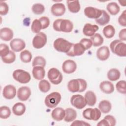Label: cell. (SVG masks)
Returning <instances> with one entry per match:
<instances>
[{
    "instance_id": "60d3db41",
    "label": "cell",
    "mask_w": 126,
    "mask_h": 126,
    "mask_svg": "<svg viewBox=\"0 0 126 126\" xmlns=\"http://www.w3.org/2000/svg\"><path fill=\"white\" fill-rule=\"evenodd\" d=\"M32 11L33 13L36 15H40L42 14L45 10L44 6L39 3L34 4L32 6Z\"/></svg>"
},
{
    "instance_id": "cb8c5ba5",
    "label": "cell",
    "mask_w": 126,
    "mask_h": 126,
    "mask_svg": "<svg viewBox=\"0 0 126 126\" xmlns=\"http://www.w3.org/2000/svg\"><path fill=\"white\" fill-rule=\"evenodd\" d=\"M33 77L37 80H42L45 74V69L44 67L40 66H36L33 67L32 71Z\"/></svg>"
},
{
    "instance_id": "8fae6325",
    "label": "cell",
    "mask_w": 126,
    "mask_h": 126,
    "mask_svg": "<svg viewBox=\"0 0 126 126\" xmlns=\"http://www.w3.org/2000/svg\"><path fill=\"white\" fill-rule=\"evenodd\" d=\"M70 103L73 107L78 109H83L87 105L84 97L79 94H74L71 97Z\"/></svg>"
},
{
    "instance_id": "74e56055",
    "label": "cell",
    "mask_w": 126,
    "mask_h": 126,
    "mask_svg": "<svg viewBox=\"0 0 126 126\" xmlns=\"http://www.w3.org/2000/svg\"><path fill=\"white\" fill-rule=\"evenodd\" d=\"M46 60L42 56H36L35 57L32 63V65L33 67L36 66H40L42 67H45L46 65Z\"/></svg>"
},
{
    "instance_id": "52a82bcc",
    "label": "cell",
    "mask_w": 126,
    "mask_h": 126,
    "mask_svg": "<svg viewBox=\"0 0 126 126\" xmlns=\"http://www.w3.org/2000/svg\"><path fill=\"white\" fill-rule=\"evenodd\" d=\"M82 114L85 119L96 121L98 120L100 118L101 112L97 108H88L84 110Z\"/></svg>"
},
{
    "instance_id": "83f0119b",
    "label": "cell",
    "mask_w": 126,
    "mask_h": 126,
    "mask_svg": "<svg viewBox=\"0 0 126 126\" xmlns=\"http://www.w3.org/2000/svg\"><path fill=\"white\" fill-rule=\"evenodd\" d=\"M65 115L64 120L66 122H71L75 120L77 117L76 111L72 108H67L65 109Z\"/></svg>"
},
{
    "instance_id": "ffe728a7",
    "label": "cell",
    "mask_w": 126,
    "mask_h": 126,
    "mask_svg": "<svg viewBox=\"0 0 126 126\" xmlns=\"http://www.w3.org/2000/svg\"><path fill=\"white\" fill-rule=\"evenodd\" d=\"M13 37V32L11 29L4 27L0 30V37L1 40L8 41L11 40Z\"/></svg>"
},
{
    "instance_id": "603a6c76",
    "label": "cell",
    "mask_w": 126,
    "mask_h": 126,
    "mask_svg": "<svg viewBox=\"0 0 126 126\" xmlns=\"http://www.w3.org/2000/svg\"><path fill=\"white\" fill-rule=\"evenodd\" d=\"M99 88L102 92L106 94H110L114 91V85L108 81L101 82L99 85Z\"/></svg>"
},
{
    "instance_id": "f6af8a7d",
    "label": "cell",
    "mask_w": 126,
    "mask_h": 126,
    "mask_svg": "<svg viewBox=\"0 0 126 126\" xmlns=\"http://www.w3.org/2000/svg\"><path fill=\"white\" fill-rule=\"evenodd\" d=\"M80 43L83 45V46L85 48L86 50H88L90 48H91L92 46L93 45L92 42L91 40L89 38H82L80 40Z\"/></svg>"
},
{
    "instance_id": "f35d334b",
    "label": "cell",
    "mask_w": 126,
    "mask_h": 126,
    "mask_svg": "<svg viewBox=\"0 0 126 126\" xmlns=\"http://www.w3.org/2000/svg\"><path fill=\"white\" fill-rule=\"evenodd\" d=\"M16 59V55L13 51H10L9 54L6 56L1 58L2 62L7 64H10L13 63Z\"/></svg>"
},
{
    "instance_id": "836d02e7",
    "label": "cell",
    "mask_w": 126,
    "mask_h": 126,
    "mask_svg": "<svg viewBox=\"0 0 126 126\" xmlns=\"http://www.w3.org/2000/svg\"><path fill=\"white\" fill-rule=\"evenodd\" d=\"M90 39L92 42L93 46L94 47H97L101 45L104 41L103 37L100 34L98 33H96L91 36Z\"/></svg>"
},
{
    "instance_id": "d6a6232c",
    "label": "cell",
    "mask_w": 126,
    "mask_h": 126,
    "mask_svg": "<svg viewBox=\"0 0 126 126\" xmlns=\"http://www.w3.org/2000/svg\"><path fill=\"white\" fill-rule=\"evenodd\" d=\"M106 9L112 15H117L120 11L119 5L115 2H111L108 3L106 6Z\"/></svg>"
},
{
    "instance_id": "6da1fadb",
    "label": "cell",
    "mask_w": 126,
    "mask_h": 126,
    "mask_svg": "<svg viewBox=\"0 0 126 126\" xmlns=\"http://www.w3.org/2000/svg\"><path fill=\"white\" fill-rule=\"evenodd\" d=\"M53 27V29L56 31L69 33L72 31L73 24L69 20L58 19L54 22Z\"/></svg>"
},
{
    "instance_id": "ee69618b",
    "label": "cell",
    "mask_w": 126,
    "mask_h": 126,
    "mask_svg": "<svg viewBox=\"0 0 126 126\" xmlns=\"http://www.w3.org/2000/svg\"><path fill=\"white\" fill-rule=\"evenodd\" d=\"M9 10L8 4L4 1H0V14L1 15H6Z\"/></svg>"
},
{
    "instance_id": "9a60e30c",
    "label": "cell",
    "mask_w": 126,
    "mask_h": 126,
    "mask_svg": "<svg viewBox=\"0 0 126 126\" xmlns=\"http://www.w3.org/2000/svg\"><path fill=\"white\" fill-rule=\"evenodd\" d=\"M17 95L20 100L22 101H26L31 95V90L27 86H22L18 89Z\"/></svg>"
},
{
    "instance_id": "7402d4cb",
    "label": "cell",
    "mask_w": 126,
    "mask_h": 126,
    "mask_svg": "<svg viewBox=\"0 0 126 126\" xmlns=\"http://www.w3.org/2000/svg\"><path fill=\"white\" fill-rule=\"evenodd\" d=\"M116 124L115 118L112 115H106L97 124V126H114Z\"/></svg>"
},
{
    "instance_id": "681fc988",
    "label": "cell",
    "mask_w": 126,
    "mask_h": 126,
    "mask_svg": "<svg viewBox=\"0 0 126 126\" xmlns=\"http://www.w3.org/2000/svg\"><path fill=\"white\" fill-rule=\"evenodd\" d=\"M119 40L121 41L126 40V28L122 29L119 33Z\"/></svg>"
},
{
    "instance_id": "d4e9b609",
    "label": "cell",
    "mask_w": 126,
    "mask_h": 126,
    "mask_svg": "<svg viewBox=\"0 0 126 126\" xmlns=\"http://www.w3.org/2000/svg\"><path fill=\"white\" fill-rule=\"evenodd\" d=\"M86 104L90 106H94L96 102V96L95 93L92 91H87L84 96Z\"/></svg>"
},
{
    "instance_id": "f1b7e54d",
    "label": "cell",
    "mask_w": 126,
    "mask_h": 126,
    "mask_svg": "<svg viewBox=\"0 0 126 126\" xmlns=\"http://www.w3.org/2000/svg\"><path fill=\"white\" fill-rule=\"evenodd\" d=\"M66 3L68 9L70 12L76 13L80 11L81 6L78 0H67Z\"/></svg>"
},
{
    "instance_id": "1f68e13d",
    "label": "cell",
    "mask_w": 126,
    "mask_h": 126,
    "mask_svg": "<svg viewBox=\"0 0 126 126\" xmlns=\"http://www.w3.org/2000/svg\"><path fill=\"white\" fill-rule=\"evenodd\" d=\"M102 32L106 38H111L115 34V29L112 25H108L103 28Z\"/></svg>"
},
{
    "instance_id": "ac0fdd59",
    "label": "cell",
    "mask_w": 126,
    "mask_h": 126,
    "mask_svg": "<svg viewBox=\"0 0 126 126\" xmlns=\"http://www.w3.org/2000/svg\"><path fill=\"white\" fill-rule=\"evenodd\" d=\"M98 29L99 27L97 25L86 23L83 28V32L85 35L91 37L95 33V32L98 31Z\"/></svg>"
},
{
    "instance_id": "44dd1931",
    "label": "cell",
    "mask_w": 126,
    "mask_h": 126,
    "mask_svg": "<svg viewBox=\"0 0 126 126\" xmlns=\"http://www.w3.org/2000/svg\"><path fill=\"white\" fill-rule=\"evenodd\" d=\"M65 110L61 107H56L52 111L51 116L53 120L57 121H61L65 117Z\"/></svg>"
},
{
    "instance_id": "4fadbf2b",
    "label": "cell",
    "mask_w": 126,
    "mask_h": 126,
    "mask_svg": "<svg viewBox=\"0 0 126 126\" xmlns=\"http://www.w3.org/2000/svg\"><path fill=\"white\" fill-rule=\"evenodd\" d=\"M10 46L13 51L19 52L24 50L26 47V43L22 39L14 38L11 40Z\"/></svg>"
},
{
    "instance_id": "ab89813d",
    "label": "cell",
    "mask_w": 126,
    "mask_h": 126,
    "mask_svg": "<svg viewBox=\"0 0 126 126\" xmlns=\"http://www.w3.org/2000/svg\"><path fill=\"white\" fill-rule=\"evenodd\" d=\"M31 30L33 33H38L42 30V25L39 19H35L32 23Z\"/></svg>"
},
{
    "instance_id": "5b68a950",
    "label": "cell",
    "mask_w": 126,
    "mask_h": 126,
    "mask_svg": "<svg viewBox=\"0 0 126 126\" xmlns=\"http://www.w3.org/2000/svg\"><path fill=\"white\" fill-rule=\"evenodd\" d=\"M61 100V95L57 92H52L48 94L44 100L45 105L50 108L57 106Z\"/></svg>"
},
{
    "instance_id": "9c48e42d",
    "label": "cell",
    "mask_w": 126,
    "mask_h": 126,
    "mask_svg": "<svg viewBox=\"0 0 126 126\" xmlns=\"http://www.w3.org/2000/svg\"><path fill=\"white\" fill-rule=\"evenodd\" d=\"M47 36L42 32L36 34L32 40V45L36 49H41L43 47L47 42Z\"/></svg>"
},
{
    "instance_id": "277c9868",
    "label": "cell",
    "mask_w": 126,
    "mask_h": 126,
    "mask_svg": "<svg viewBox=\"0 0 126 126\" xmlns=\"http://www.w3.org/2000/svg\"><path fill=\"white\" fill-rule=\"evenodd\" d=\"M72 43L70 42L63 38H58L54 41L53 46L58 52L67 53L72 46Z\"/></svg>"
},
{
    "instance_id": "ba28073f",
    "label": "cell",
    "mask_w": 126,
    "mask_h": 126,
    "mask_svg": "<svg viewBox=\"0 0 126 126\" xmlns=\"http://www.w3.org/2000/svg\"><path fill=\"white\" fill-rule=\"evenodd\" d=\"M47 75L49 80L54 85H58L63 80L62 73L56 68H50L48 71Z\"/></svg>"
},
{
    "instance_id": "5bb4252c",
    "label": "cell",
    "mask_w": 126,
    "mask_h": 126,
    "mask_svg": "<svg viewBox=\"0 0 126 126\" xmlns=\"http://www.w3.org/2000/svg\"><path fill=\"white\" fill-rule=\"evenodd\" d=\"M62 68L64 73L70 74L75 71L77 68V65L74 61L72 60H67L62 64Z\"/></svg>"
},
{
    "instance_id": "d590c367",
    "label": "cell",
    "mask_w": 126,
    "mask_h": 126,
    "mask_svg": "<svg viewBox=\"0 0 126 126\" xmlns=\"http://www.w3.org/2000/svg\"><path fill=\"white\" fill-rule=\"evenodd\" d=\"M38 88L41 92L47 93L50 90L51 85L47 80L42 79L38 84Z\"/></svg>"
},
{
    "instance_id": "b9f144b4",
    "label": "cell",
    "mask_w": 126,
    "mask_h": 126,
    "mask_svg": "<svg viewBox=\"0 0 126 126\" xmlns=\"http://www.w3.org/2000/svg\"><path fill=\"white\" fill-rule=\"evenodd\" d=\"M116 88L118 92L121 94H126V82L125 80H121L117 83Z\"/></svg>"
},
{
    "instance_id": "484cf974",
    "label": "cell",
    "mask_w": 126,
    "mask_h": 126,
    "mask_svg": "<svg viewBox=\"0 0 126 126\" xmlns=\"http://www.w3.org/2000/svg\"><path fill=\"white\" fill-rule=\"evenodd\" d=\"M12 111L15 115L18 116H22L26 111V106L21 102L16 103L12 106Z\"/></svg>"
},
{
    "instance_id": "c3c4849f",
    "label": "cell",
    "mask_w": 126,
    "mask_h": 126,
    "mask_svg": "<svg viewBox=\"0 0 126 126\" xmlns=\"http://www.w3.org/2000/svg\"><path fill=\"white\" fill-rule=\"evenodd\" d=\"M71 126H90V124L84 121L81 120H74L72 123L71 124Z\"/></svg>"
},
{
    "instance_id": "bcb514c9",
    "label": "cell",
    "mask_w": 126,
    "mask_h": 126,
    "mask_svg": "<svg viewBox=\"0 0 126 126\" xmlns=\"http://www.w3.org/2000/svg\"><path fill=\"white\" fill-rule=\"evenodd\" d=\"M41 25L42 29H45L48 28L50 25V19L46 16H42L39 19Z\"/></svg>"
},
{
    "instance_id": "4dcf8cb0",
    "label": "cell",
    "mask_w": 126,
    "mask_h": 126,
    "mask_svg": "<svg viewBox=\"0 0 126 126\" xmlns=\"http://www.w3.org/2000/svg\"><path fill=\"white\" fill-rule=\"evenodd\" d=\"M120 76L121 73L117 68L110 69L107 74L108 79L111 81H116L118 80L120 78Z\"/></svg>"
},
{
    "instance_id": "7a4b0ae2",
    "label": "cell",
    "mask_w": 126,
    "mask_h": 126,
    "mask_svg": "<svg viewBox=\"0 0 126 126\" xmlns=\"http://www.w3.org/2000/svg\"><path fill=\"white\" fill-rule=\"evenodd\" d=\"M87 87V82L84 79L81 78L71 80L67 84L68 91L72 93L83 92L86 90Z\"/></svg>"
},
{
    "instance_id": "d6986e66",
    "label": "cell",
    "mask_w": 126,
    "mask_h": 126,
    "mask_svg": "<svg viewBox=\"0 0 126 126\" xmlns=\"http://www.w3.org/2000/svg\"><path fill=\"white\" fill-rule=\"evenodd\" d=\"M110 56V51L106 46H102L99 48L96 52V57L100 61L107 60Z\"/></svg>"
},
{
    "instance_id": "2e32d148",
    "label": "cell",
    "mask_w": 126,
    "mask_h": 126,
    "mask_svg": "<svg viewBox=\"0 0 126 126\" xmlns=\"http://www.w3.org/2000/svg\"><path fill=\"white\" fill-rule=\"evenodd\" d=\"M16 94V89L12 85L5 86L2 91L3 96L6 99H12L15 97Z\"/></svg>"
},
{
    "instance_id": "3957f363",
    "label": "cell",
    "mask_w": 126,
    "mask_h": 126,
    "mask_svg": "<svg viewBox=\"0 0 126 126\" xmlns=\"http://www.w3.org/2000/svg\"><path fill=\"white\" fill-rule=\"evenodd\" d=\"M110 48L113 53L119 57H126V44L119 39L114 40L110 44Z\"/></svg>"
},
{
    "instance_id": "7dc6e473",
    "label": "cell",
    "mask_w": 126,
    "mask_h": 126,
    "mask_svg": "<svg viewBox=\"0 0 126 126\" xmlns=\"http://www.w3.org/2000/svg\"><path fill=\"white\" fill-rule=\"evenodd\" d=\"M126 10H125L120 15L119 17L118 18V23L119 24L125 27L126 26Z\"/></svg>"
},
{
    "instance_id": "4316f807",
    "label": "cell",
    "mask_w": 126,
    "mask_h": 126,
    "mask_svg": "<svg viewBox=\"0 0 126 126\" xmlns=\"http://www.w3.org/2000/svg\"><path fill=\"white\" fill-rule=\"evenodd\" d=\"M98 108L101 112L104 114H107L111 110L112 104L109 101L103 100L99 103Z\"/></svg>"
},
{
    "instance_id": "8d00e7d4",
    "label": "cell",
    "mask_w": 126,
    "mask_h": 126,
    "mask_svg": "<svg viewBox=\"0 0 126 126\" xmlns=\"http://www.w3.org/2000/svg\"><path fill=\"white\" fill-rule=\"evenodd\" d=\"M11 114L10 108L6 106H2L0 108V118L2 119L8 118Z\"/></svg>"
},
{
    "instance_id": "e575fe53",
    "label": "cell",
    "mask_w": 126,
    "mask_h": 126,
    "mask_svg": "<svg viewBox=\"0 0 126 126\" xmlns=\"http://www.w3.org/2000/svg\"><path fill=\"white\" fill-rule=\"evenodd\" d=\"M20 57L22 62L24 63H28L32 60V54L29 50H25L21 52Z\"/></svg>"
},
{
    "instance_id": "7c38bea8",
    "label": "cell",
    "mask_w": 126,
    "mask_h": 126,
    "mask_svg": "<svg viewBox=\"0 0 126 126\" xmlns=\"http://www.w3.org/2000/svg\"><path fill=\"white\" fill-rule=\"evenodd\" d=\"M84 14L88 18L96 20L101 16L102 10L92 6H88L84 9Z\"/></svg>"
},
{
    "instance_id": "30bf717a",
    "label": "cell",
    "mask_w": 126,
    "mask_h": 126,
    "mask_svg": "<svg viewBox=\"0 0 126 126\" xmlns=\"http://www.w3.org/2000/svg\"><path fill=\"white\" fill-rule=\"evenodd\" d=\"M86 51L83 45L79 43H72L69 51L66 54L70 57L78 56L83 55Z\"/></svg>"
},
{
    "instance_id": "e0dca14e",
    "label": "cell",
    "mask_w": 126,
    "mask_h": 126,
    "mask_svg": "<svg viewBox=\"0 0 126 126\" xmlns=\"http://www.w3.org/2000/svg\"><path fill=\"white\" fill-rule=\"evenodd\" d=\"M65 10V6L64 4L62 3H55L51 8V11L52 13L57 17L63 15Z\"/></svg>"
},
{
    "instance_id": "f546056e",
    "label": "cell",
    "mask_w": 126,
    "mask_h": 126,
    "mask_svg": "<svg viewBox=\"0 0 126 126\" xmlns=\"http://www.w3.org/2000/svg\"><path fill=\"white\" fill-rule=\"evenodd\" d=\"M110 19V17L108 13L105 10H102L101 16L95 20V22L100 26H104L109 23Z\"/></svg>"
},
{
    "instance_id": "7bdbcfd3",
    "label": "cell",
    "mask_w": 126,
    "mask_h": 126,
    "mask_svg": "<svg viewBox=\"0 0 126 126\" xmlns=\"http://www.w3.org/2000/svg\"><path fill=\"white\" fill-rule=\"evenodd\" d=\"M10 50L7 45L4 43H1L0 45V56L1 58L4 57L8 55Z\"/></svg>"
},
{
    "instance_id": "8992f818",
    "label": "cell",
    "mask_w": 126,
    "mask_h": 126,
    "mask_svg": "<svg viewBox=\"0 0 126 126\" xmlns=\"http://www.w3.org/2000/svg\"><path fill=\"white\" fill-rule=\"evenodd\" d=\"M13 78L15 80L21 84H26L31 80L30 74L23 69L15 70L12 73Z\"/></svg>"
}]
</instances>
